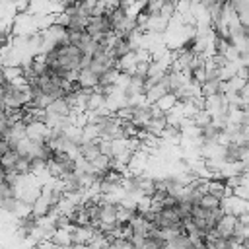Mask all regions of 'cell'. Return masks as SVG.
Listing matches in <instances>:
<instances>
[{
	"mask_svg": "<svg viewBox=\"0 0 249 249\" xmlns=\"http://www.w3.org/2000/svg\"><path fill=\"white\" fill-rule=\"evenodd\" d=\"M220 208L224 214H233V216H239V214H245L247 212V200L245 198H239L235 195H226L222 196L220 200Z\"/></svg>",
	"mask_w": 249,
	"mask_h": 249,
	"instance_id": "obj_1",
	"label": "cell"
},
{
	"mask_svg": "<svg viewBox=\"0 0 249 249\" xmlns=\"http://www.w3.org/2000/svg\"><path fill=\"white\" fill-rule=\"evenodd\" d=\"M220 200H222V198H218L216 195L202 193V195L198 196L196 204H198V206H202V208H220Z\"/></svg>",
	"mask_w": 249,
	"mask_h": 249,
	"instance_id": "obj_2",
	"label": "cell"
}]
</instances>
